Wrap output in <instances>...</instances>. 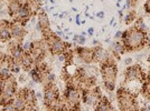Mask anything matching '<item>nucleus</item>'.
I'll return each mask as SVG.
<instances>
[{
    "mask_svg": "<svg viewBox=\"0 0 150 111\" xmlns=\"http://www.w3.org/2000/svg\"><path fill=\"white\" fill-rule=\"evenodd\" d=\"M2 110H9V111H13V110H16V109H15V105H13V102H10V103H8V105H4V107H2Z\"/></svg>",
    "mask_w": 150,
    "mask_h": 111,
    "instance_id": "nucleus-21",
    "label": "nucleus"
},
{
    "mask_svg": "<svg viewBox=\"0 0 150 111\" xmlns=\"http://www.w3.org/2000/svg\"><path fill=\"white\" fill-rule=\"evenodd\" d=\"M10 52H11V58H13V61L20 63V62H21V58H23V56L25 53V51L23 49V46H21L20 43H18V46L13 50H11ZM20 66H21V65H20Z\"/></svg>",
    "mask_w": 150,
    "mask_h": 111,
    "instance_id": "nucleus-10",
    "label": "nucleus"
},
{
    "mask_svg": "<svg viewBox=\"0 0 150 111\" xmlns=\"http://www.w3.org/2000/svg\"><path fill=\"white\" fill-rule=\"evenodd\" d=\"M52 83H47V86L45 87V92H44V102L45 105H47L48 108L56 105V102L59 100L58 97V91L55 88L50 86Z\"/></svg>",
    "mask_w": 150,
    "mask_h": 111,
    "instance_id": "nucleus-4",
    "label": "nucleus"
},
{
    "mask_svg": "<svg viewBox=\"0 0 150 111\" xmlns=\"http://www.w3.org/2000/svg\"><path fill=\"white\" fill-rule=\"evenodd\" d=\"M40 1H42V2H43V1H44V0H40Z\"/></svg>",
    "mask_w": 150,
    "mask_h": 111,
    "instance_id": "nucleus-41",
    "label": "nucleus"
},
{
    "mask_svg": "<svg viewBox=\"0 0 150 111\" xmlns=\"http://www.w3.org/2000/svg\"><path fill=\"white\" fill-rule=\"evenodd\" d=\"M76 50H77V56H79V58L81 60H83L86 63H90L91 61H93V50L85 49L83 47H80Z\"/></svg>",
    "mask_w": 150,
    "mask_h": 111,
    "instance_id": "nucleus-7",
    "label": "nucleus"
},
{
    "mask_svg": "<svg viewBox=\"0 0 150 111\" xmlns=\"http://www.w3.org/2000/svg\"><path fill=\"white\" fill-rule=\"evenodd\" d=\"M55 35H56V36H58V37H63V36H64V35H63V31L62 30L56 31V32H55Z\"/></svg>",
    "mask_w": 150,
    "mask_h": 111,
    "instance_id": "nucleus-32",
    "label": "nucleus"
},
{
    "mask_svg": "<svg viewBox=\"0 0 150 111\" xmlns=\"http://www.w3.org/2000/svg\"><path fill=\"white\" fill-rule=\"evenodd\" d=\"M136 18V12L134 11H130V12L128 13L127 16H125V25H129V24H131L132 22V20Z\"/></svg>",
    "mask_w": 150,
    "mask_h": 111,
    "instance_id": "nucleus-18",
    "label": "nucleus"
},
{
    "mask_svg": "<svg viewBox=\"0 0 150 111\" xmlns=\"http://www.w3.org/2000/svg\"><path fill=\"white\" fill-rule=\"evenodd\" d=\"M38 22H39V25L42 26L43 30L50 29V20H48V16H47L46 12L42 13V15H38Z\"/></svg>",
    "mask_w": 150,
    "mask_h": 111,
    "instance_id": "nucleus-16",
    "label": "nucleus"
},
{
    "mask_svg": "<svg viewBox=\"0 0 150 111\" xmlns=\"http://www.w3.org/2000/svg\"><path fill=\"white\" fill-rule=\"evenodd\" d=\"M138 0H127L125 1V6H127V8H130L131 6H134L136 3H137Z\"/></svg>",
    "mask_w": 150,
    "mask_h": 111,
    "instance_id": "nucleus-22",
    "label": "nucleus"
},
{
    "mask_svg": "<svg viewBox=\"0 0 150 111\" xmlns=\"http://www.w3.org/2000/svg\"><path fill=\"white\" fill-rule=\"evenodd\" d=\"M34 48V42H30V41H26L24 44H23V49L25 52H28V53H30V51L33 50Z\"/></svg>",
    "mask_w": 150,
    "mask_h": 111,
    "instance_id": "nucleus-19",
    "label": "nucleus"
},
{
    "mask_svg": "<svg viewBox=\"0 0 150 111\" xmlns=\"http://www.w3.org/2000/svg\"><path fill=\"white\" fill-rule=\"evenodd\" d=\"M125 63L127 66H131L132 63H133V59H132V58H127L125 60Z\"/></svg>",
    "mask_w": 150,
    "mask_h": 111,
    "instance_id": "nucleus-25",
    "label": "nucleus"
},
{
    "mask_svg": "<svg viewBox=\"0 0 150 111\" xmlns=\"http://www.w3.org/2000/svg\"><path fill=\"white\" fill-rule=\"evenodd\" d=\"M144 10L147 13H150V0H147L144 3Z\"/></svg>",
    "mask_w": 150,
    "mask_h": 111,
    "instance_id": "nucleus-24",
    "label": "nucleus"
},
{
    "mask_svg": "<svg viewBox=\"0 0 150 111\" xmlns=\"http://www.w3.org/2000/svg\"><path fill=\"white\" fill-rule=\"evenodd\" d=\"M76 25L81 26V20H80V15H76Z\"/></svg>",
    "mask_w": 150,
    "mask_h": 111,
    "instance_id": "nucleus-30",
    "label": "nucleus"
},
{
    "mask_svg": "<svg viewBox=\"0 0 150 111\" xmlns=\"http://www.w3.org/2000/svg\"><path fill=\"white\" fill-rule=\"evenodd\" d=\"M122 37V31H117V33L114 35V38L115 39H119V38Z\"/></svg>",
    "mask_w": 150,
    "mask_h": 111,
    "instance_id": "nucleus-26",
    "label": "nucleus"
},
{
    "mask_svg": "<svg viewBox=\"0 0 150 111\" xmlns=\"http://www.w3.org/2000/svg\"><path fill=\"white\" fill-rule=\"evenodd\" d=\"M117 98L119 101V107L121 110H136L137 102L131 93L127 89H120L117 94Z\"/></svg>",
    "mask_w": 150,
    "mask_h": 111,
    "instance_id": "nucleus-3",
    "label": "nucleus"
},
{
    "mask_svg": "<svg viewBox=\"0 0 150 111\" xmlns=\"http://www.w3.org/2000/svg\"><path fill=\"white\" fill-rule=\"evenodd\" d=\"M50 2H52V3H55V0H50Z\"/></svg>",
    "mask_w": 150,
    "mask_h": 111,
    "instance_id": "nucleus-40",
    "label": "nucleus"
},
{
    "mask_svg": "<svg viewBox=\"0 0 150 111\" xmlns=\"http://www.w3.org/2000/svg\"><path fill=\"white\" fill-rule=\"evenodd\" d=\"M35 83H36V82H35V81L33 80V79H31V80L29 81V82H28V88H30V89H33V86H34Z\"/></svg>",
    "mask_w": 150,
    "mask_h": 111,
    "instance_id": "nucleus-29",
    "label": "nucleus"
},
{
    "mask_svg": "<svg viewBox=\"0 0 150 111\" xmlns=\"http://www.w3.org/2000/svg\"><path fill=\"white\" fill-rule=\"evenodd\" d=\"M0 57H1V55H0ZM0 61H1V59H0Z\"/></svg>",
    "mask_w": 150,
    "mask_h": 111,
    "instance_id": "nucleus-42",
    "label": "nucleus"
},
{
    "mask_svg": "<svg viewBox=\"0 0 150 111\" xmlns=\"http://www.w3.org/2000/svg\"><path fill=\"white\" fill-rule=\"evenodd\" d=\"M96 16L99 17V18H104V11H99V12L96 13Z\"/></svg>",
    "mask_w": 150,
    "mask_h": 111,
    "instance_id": "nucleus-27",
    "label": "nucleus"
},
{
    "mask_svg": "<svg viewBox=\"0 0 150 111\" xmlns=\"http://www.w3.org/2000/svg\"><path fill=\"white\" fill-rule=\"evenodd\" d=\"M65 100L69 105L74 107L73 109H77L76 107L80 105V100H81V93L80 91L75 88V87H69L65 90Z\"/></svg>",
    "mask_w": 150,
    "mask_h": 111,
    "instance_id": "nucleus-5",
    "label": "nucleus"
},
{
    "mask_svg": "<svg viewBox=\"0 0 150 111\" xmlns=\"http://www.w3.org/2000/svg\"><path fill=\"white\" fill-rule=\"evenodd\" d=\"M55 78H56V76L54 74H52V72H50V74H47V76H46V82L47 83H53L54 81H55Z\"/></svg>",
    "mask_w": 150,
    "mask_h": 111,
    "instance_id": "nucleus-20",
    "label": "nucleus"
},
{
    "mask_svg": "<svg viewBox=\"0 0 150 111\" xmlns=\"http://www.w3.org/2000/svg\"><path fill=\"white\" fill-rule=\"evenodd\" d=\"M114 24V18L111 19V21H110V25H113Z\"/></svg>",
    "mask_w": 150,
    "mask_h": 111,
    "instance_id": "nucleus-36",
    "label": "nucleus"
},
{
    "mask_svg": "<svg viewBox=\"0 0 150 111\" xmlns=\"http://www.w3.org/2000/svg\"><path fill=\"white\" fill-rule=\"evenodd\" d=\"M85 41H86L85 36H82V35H80L79 40H77V43H79V44H81V46H83V44H85Z\"/></svg>",
    "mask_w": 150,
    "mask_h": 111,
    "instance_id": "nucleus-23",
    "label": "nucleus"
},
{
    "mask_svg": "<svg viewBox=\"0 0 150 111\" xmlns=\"http://www.w3.org/2000/svg\"><path fill=\"white\" fill-rule=\"evenodd\" d=\"M122 42L127 50H138L147 41V33L136 27L122 32Z\"/></svg>",
    "mask_w": 150,
    "mask_h": 111,
    "instance_id": "nucleus-1",
    "label": "nucleus"
},
{
    "mask_svg": "<svg viewBox=\"0 0 150 111\" xmlns=\"http://www.w3.org/2000/svg\"><path fill=\"white\" fill-rule=\"evenodd\" d=\"M146 108H147V110H149V111H150V105H146Z\"/></svg>",
    "mask_w": 150,
    "mask_h": 111,
    "instance_id": "nucleus-38",
    "label": "nucleus"
},
{
    "mask_svg": "<svg viewBox=\"0 0 150 111\" xmlns=\"http://www.w3.org/2000/svg\"><path fill=\"white\" fill-rule=\"evenodd\" d=\"M93 43H94V44H98V43H99V41H98V40H94Z\"/></svg>",
    "mask_w": 150,
    "mask_h": 111,
    "instance_id": "nucleus-39",
    "label": "nucleus"
},
{
    "mask_svg": "<svg viewBox=\"0 0 150 111\" xmlns=\"http://www.w3.org/2000/svg\"><path fill=\"white\" fill-rule=\"evenodd\" d=\"M117 67L115 65H110V63H104L103 69H102V76H103V81L106 90L109 92H112L115 88V78H117Z\"/></svg>",
    "mask_w": 150,
    "mask_h": 111,
    "instance_id": "nucleus-2",
    "label": "nucleus"
},
{
    "mask_svg": "<svg viewBox=\"0 0 150 111\" xmlns=\"http://www.w3.org/2000/svg\"><path fill=\"white\" fill-rule=\"evenodd\" d=\"M23 7V3L20 2V0H11L8 5V13L9 16H16L19 12L20 8Z\"/></svg>",
    "mask_w": 150,
    "mask_h": 111,
    "instance_id": "nucleus-9",
    "label": "nucleus"
},
{
    "mask_svg": "<svg viewBox=\"0 0 150 111\" xmlns=\"http://www.w3.org/2000/svg\"><path fill=\"white\" fill-rule=\"evenodd\" d=\"M25 80H26V76L25 74H21V76L19 77V81H20V82H24Z\"/></svg>",
    "mask_w": 150,
    "mask_h": 111,
    "instance_id": "nucleus-31",
    "label": "nucleus"
},
{
    "mask_svg": "<svg viewBox=\"0 0 150 111\" xmlns=\"http://www.w3.org/2000/svg\"><path fill=\"white\" fill-rule=\"evenodd\" d=\"M93 32H94L93 28H88V33L90 35V36H93Z\"/></svg>",
    "mask_w": 150,
    "mask_h": 111,
    "instance_id": "nucleus-33",
    "label": "nucleus"
},
{
    "mask_svg": "<svg viewBox=\"0 0 150 111\" xmlns=\"http://www.w3.org/2000/svg\"><path fill=\"white\" fill-rule=\"evenodd\" d=\"M11 38V32H10V26L0 25V40H9Z\"/></svg>",
    "mask_w": 150,
    "mask_h": 111,
    "instance_id": "nucleus-14",
    "label": "nucleus"
},
{
    "mask_svg": "<svg viewBox=\"0 0 150 111\" xmlns=\"http://www.w3.org/2000/svg\"><path fill=\"white\" fill-rule=\"evenodd\" d=\"M35 94H36V99H43L44 98V96L42 94V92H35Z\"/></svg>",
    "mask_w": 150,
    "mask_h": 111,
    "instance_id": "nucleus-28",
    "label": "nucleus"
},
{
    "mask_svg": "<svg viewBox=\"0 0 150 111\" xmlns=\"http://www.w3.org/2000/svg\"><path fill=\"white\" fill-rule=\"evenodd\" d=\"M142 77H144V74L139 66H132V67L129 66L125 71V80L127 81L140 80Z\"/></svg>",
    "mask_w": 150,
    "mask_h": 111,
    "instance_id": "nucleus-6",
    "label": "nucleus"
},
{
    "mask_svg": "<svg viewBox=\"0 0 150 111\" xmlns=\"http://www.w3.org/2000/svg\"><path fill=\"white\" fill-rule=\"evenodd\" d=\"M33 62H34V58L31 57L30 53L25 52L24 56H23V58H21V62H20L21 67L26 69V70H30L31 66H33Z\"/></svg>",
    "mask_w": 150,
    "mask_h": 111,
    "instance_id": "nucleus-13",
    "label": "nucleus"
},
{
    "mask_svg": "<svg viewBox=\"0 0 150 111\" xmlns=\"http://www.w3.org/2000/svg\"><path fill=\"white\" fill-rule=\"evenodd\" d=\"M13 103L15 105V109L16 110H25L26 105H27L25 97L24 96H20V94H15Z\"/></svg>",
    "mask_w": 150,
    "mask_h": 111,
    "instance_id": "nucleus-11",
    "label": "nucleus"
},
{
    "mask_svg": "<svg viewBox=\"0 0 150 111\" xmlns=\"http://www.w3.org/2000/svg\"><path fill=\"white\" fill-rule=\"evenodd\" d=\"M112 105H111V102L105 98V97H102L100 99V101L98 102L96 105V110H100V111H104V110H112Z\"/></svg>",
    "mask_w": 150,
    "mask_h": 111,
    "instance_id": "nucleus-15",
    "label": "nucleus"
},
{
    "mask_svg": "<svg viewBox=\"0 0 150 111\" xmlns=\"http://www.w3.org/2000/svg\"><path fill=\"white\" fill-rule=\"evenodd\" d=\"M119 16H120V18H122V17H123V10H121V9H120V10H119Z\"/></svg>",
    "mask_w": 150,
    "mask_h": 111,
    "instance_id": "nucleus-35",
    "label": "nucleus"
},
{
    "mask_svg": "<svg viewBox=\"0 0 150 111\" xmlns=\"http://www.w3.org/2000/svg\"><path fill=\"white\" fill-rule=\"evenodd\" d=\"M137 29H139V30H142V31H146V29H147V27H146V25H144V19L142 18H138V20L136 21V26H134Z\"/></svg>",
    "mask_w": 150,
    "mask_h": 111,
    "instance_id": "nucleus-17",
    "label": "nucleus"
},
{
    "mask_svg": "<svg viewBox=\"0 0 150 111\" xmlns=\"http://www.w3.org/2000/svg\"><path fill=\"white\" fill-rule=\"evenodd\" d=\"M63 37H64L65 40H69V36H63Z\"/></svg>",
    "mask_w": 150,
    "mask_h": 111,
    "instance_id": "nucleus-37",
    "label": "nucleus"
},
{
    "mask_svg": "<svg viewBox=\"0 0 150 111\" xmlns=\"http://www.w3.org/2000/svg\"><path fill=\"white\" fill-rule=\"evenodd\" d=\"M79 37H80V35H75L74 37H73V40H74V42H77V40H79Z\"/></svg>",
    "mask_w": 150,
    "mask_h": 111,
    "instance_id": "nucleus-34",
    "label": "nucleus"
},
{
    "mask_svg": "<svg viewBox=\"0 0 150 111\" xmlns=\"http://www.w3.org/2000/svg\"><path fill=\"white\" fill-rule=\"evenodd\" d=\"M10 32H11V37L16 40H20L21 38L24 37V33H25V30H24V26L18 25V24H15L13 22V25H10Z\"/></svg>",
    "mask_w": 150,
    "mask_h": 111,
    "instance_id": "nucleus-8",
    "label": "nucleus"
},
{
    "mask_svg": "<svg viewBox=\"0 0 150 111\" xmlns=\"http://www.w3.org/2000/svg\"><path fill=\"white\" fill-rule=\"evenodd\" d=\"M25 5L30 10L31 15H37L38 9L42 7V1L40 0H26Z\"/></svg>",
    "mask_w": 150,
    "mask_h": 111,
    "instance_id": "nucleus-12",
    "label": "nucleus"
}]
</instances>
